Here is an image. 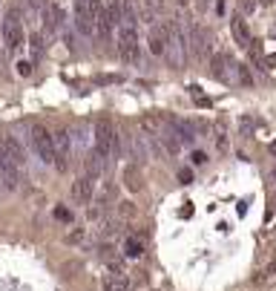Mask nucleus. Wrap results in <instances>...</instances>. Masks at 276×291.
Here are the masks:
<instances>
[{"label":"nucleus","mask_w":276,"mask_h":291,"mask_svg":"<svg viewBox=\"0 0 276 291\" xmlns=\"http://www.w3.org/2000/svg\"><path fill=\"white\" fill-rule=\"evenodd\" d=\"M18 72H20L23 78H29V75H32V64H29V61H20V64H18Z\"/></svg>","instance_id":"29"},{"label":"nucleus","mask_w":276,"mask_h":291,"mask_svg":"<svg viewBox=\"0 0 276 291\" xmlns=\"http://www.w3.org/2000/svg\"><path fill=\"white\" fill-rule=\"evenodd\" d=\"M268 150H270V156H276V141H270V144H268Z\"/></svg>","instance_id":"34"},{"label":"nucleus","mask_w":276,"mask_h":291,"mask_svg":"<svg viewBox=\"0 0 276 291\" xmlns=\"http://www.w3.org/2000/svg\"><path fill=\"white\" fill-rule=\"evenodd\" d=\"M26 3L32 6L34 12H44V9H46V6H49V3H52V0H26Z\"/></svg>","instance_id":"27"},{"label":"nucleus","mask_w":276,"mask_h":291,"mask_svg":"<svg viewBox=\"0 0 276 291\" xmlns=\"http://www.w3.org/2000/svg\"><path fill=\"white\" fill-rule=\"evenodd\" d=\"M124 254L132 256V259H138V256L144 254V242L136 239V236H126V239H124Z\"/></svg>","instance_id":"15"},{"label":"nucleus","mask_w":276,"mask_h":291,"mask_svg":"<svg viewBox=\"0 0 276 291\" xmlns=\"http://www.w3.org/2000/svg\"><path fill=\"white\" fill-rule=\"evenodd\" d=\"M72 9H75V26H78L84 35H90V32H92V21H90L86 0H75V3H72Z\"/></svg>","instance_id":"13"},{"label":"nucleus","mask_w":276,"mask_h":291,"mask_svg":"<svg viewBox=\"0 0 276 291\" xmlns=\"http://www.w3.org/2000/svg\"><path fill=\"white\" fill-rule=\"evenodd\" d=\"M44 49H46L44 35H40V32H34V35H32V55H34V58H40V55H44Z\"/></svg>","instance_id":"19"},{"label":"nucleus","mask_w":276,"mask_h":291,"mask_svg":"<svg viewBox=\"0 0 276 291\" xmlns=\"http://www.w3.org/2000/svg\"><path fill=\"white\" fill-rule=\"evenodd\" d=\"M230 32H233V38H236V44L239 47H250V41H253V35H250V26H248V21L242 18V15H233L230 18Z\"/></svg>","instance_id":"9"},{"label":"nucleus","mask_w":276,"mask_h":291,"mask_svg":"<svg viewBox=\"0 0 276 291\" xmlns=\"http://www.w3.org/2000/svg\"><path fill=\"white\" fill-rule=\"evenodd\" d=\"M55 219H60V222H66V225H69V222H72V210L64 208V205H58V208H55Z\"/></svg>","instance_id":"24"},{"label":"nucleus","mask_w":276,"mask_h":291,"mask_svg":"<svg viewBox=\"0 0 276 291\" xmlns=\"http://www.w3.org/2000/svg\"><path fill=\"white\" fill-rule=\"evenodd\" d=\"M60 21H64V9L58 6V3H49L44 9V35L52 38L60 29Z\"/></svg>","instance_id":"8"},{"label":"nucleus","mask_w":276,"mask_h":291,"mask_svg":"<svg viewBox=\"0 0 276 291\" xmlns=\"http://www.w3.org/2000/svg\"><path fill=\"white\" fill-rule=\"evenodd\" d=\"M178 182H182V185H190V182H193V170H190V167H182V170H178Z\"/></svg>","instance_id":"25"},{"label":"nucleus","mask_w":276,"mask_h":291,"mask_svg":"<svg viewBox=\"0 0 276 291\" xmlns=\"http://www.w3.org/2000/svg\"><path fill=\"white\" fill-rule=\"evenodd\" d=\"M84 170H86L84 176H90V179H98V176H101V170H104V159H101V156H98L95 150H92L90 156L84 159Z\"/></svg>","instance_id":"14"},{"label":"nucleus","mask_w":276,"mask_h":291,"mask_svg":"<svg viewBox=\"0 0 276 291\" xmlns=\"http://www.w3.org/2000/svg\"><path fill=\"white\" fill-rule=\"evenodd\" d=\"M210 67H213L210 72H213V78H216V81L228 84L230 78L236 75V61L230 58V55H224V52H216V55L210 58Z\"/></svg>","instance_id":"7"},{"label":"nucleus","mask_w":276,"mask_h":291,"mask_svg":"<svg viewBox=\"0 0 276 291\" xmlns=\"http://www.w3.org/2000/svg\"><path fill=\"white\" fill-rule=\"evenodd\" d=\"M262 67H264V70H276V52H274V55H264Z\"/></svg>","instance_id":"30"},{"label":"nucleus","mask_w":276,"mask_h":291,"mask_svg":"<svg viewBox=\"0 0 276 291\" xmlns=\"http://www.w3.org/2000/svg\"><path fill=\"white\" fill-rule=\"evenodd\" d=\"M80 268H84V262H80V259H69V262H64V265H60V274H64L66 279H72L80 271Z\"/></svg>","instance_id":"16"},{"label":"nucleus","mask_w":276,"mask_h":291,"mask_svg":"<svg viewBox=\"0 0 276 291\" xmlns=\"http://www.w3.org/2000/svg\"><path fill=\"white\" fill-rule=\"evenodd\" d=\"M236 81H239L242 87H253V75L244 64H236Z\"/></svg>","instance_id":"17"},{"label":"nucleus","mask_w":276,"mask_h":291,"mask_svg":"<svg viewBox=\"0 0 276 291\" xmlns=\"http://www.w3.org/2000/svg\"><path fill=\"white\" fill-rule=\"evenodd\" d=\"M190 159H193V164H204V162H207V153L193 150V156H190Z\"/></svg>","instance_id":"31"},{"label":"nucleus","mask_w":276,"mask_h":291,"mask_svg":"<svg viewBox=\"0 0 276 291\" xmlns=\"http://www.w3.org/2000/svg\"><path fill=\"white\" fill-rule=\"evenodd\" d=\"M121 179H124L126 190H132V193H138V190L144 187V176H141V167H138V164H126Z\"/></svg>","instance_id":"12"},{"label":"nucleus","mask_w":276,"mask_h":291,"mask_svg":"<svg viewBox=\"0 0 276 291\" xmlns=\"http://www.w3.org/2000/svg\"><path fill=\"white\" fill-rule=\"evenodd\" d=\"M118 52L121 61L126 64H138V32L130 26H121V35H118Z\"/></svg>","instance_id":"5"},{"label":"nucleus","mask_w":276,"mask_h":291,"mask_svg":"<svg viewBox=\"0 0 276 291\" xmlns=\"http://www.w3.org/2000/svg\"><path fill=\"white\" fill-rule=\"evenodd\" d=\"M29 139H32V147H34V156L40 159L44 164H55V147H52V133L44 127V124H34L32 133H29Z\"/></svg>","instance_id":"2"},{"label":"nucleus","mask_w":276,"mask_h":291,"mask_svg":"<svg viewBox=\"0 0 276 291\" xmlns=\"http://www.w3.org/2000/svg\"><path fill=\"white\" fill-rule=\"evenodd\" d=\"M190 95L196 98V104H198V107H210V98L202 95V87H196V84H193V87H190Z\"/></svg>","instance_id":"21"},{"label":"nucleus","mask_w":276,"mask_h":291,"mask_svg":"<svg viewBox=\"0 0 276 291\" xmlns=\"http://www.w3.org/2000/svg\"><path fill=\"white\" fill-rule=\"evenodd\" d=\"M167 47H164V55L170 61V67L176 70H184V64H187V41H184V32H182V24L178 21H167Z\"/></svg>","instance_id":"1"},{"label":"nucleus","mask_w":276,"mask_h":291,"mask_svg":"<svg viewBox=\"0 0 276 291\" xmlns=\"http://www.w3.org/2000/svg\"><path fill=\"white\" fill-rule=\"evenodd\" d=\"M270 205H274V210H276V196H274V202H270Z\"/></svg>","instance_id":"36"},{"label":"nucleus","mask_w":276,"mask_h":291,"mask_svg":"<svg viewBox=\"0 0 276 291\" xmlns=\"http://www.w3.org/2000/svg\"><path fill=\"white\" fill-rule=\"evenodd\" d=\"M84 236H86V231L80 228V231H72V233H69V236H66V242H69V245H78L80 239H84Z\"/></svg>","instance_id":"26"},{"label":"nucleus","mask_w":276,"mask_h":291,"mask_svg":"<svg viewBox=\"0 0 276 291\" xmlns=\"http://www.w3.org/2000/svg\"><path fill=\"white\" fill-rule=\"evenodd\" d=\"M3 32H6V47H9V52H18L23 47V41H26L18 9H9L6 12V18H3Z\"/></svg>","instance_id":"3"},{"label":"nucleus","mask_w":276,"mask_h":291,"mask_svg":"<svg viewBox=\"0 0 276 291\" xmlns=\"http://www.w3.org/2000/svg\"><path fill=\"white\" fill-rule=\"evenodd\" d=\"M210 9V0H196V12H207Z\"/></svg>","instance_id":"32"},{"label":"nucleus","mask_w":276,"mask_h":291,"mask_svg":"<svg viewBox=\"0 0 276 291\" xmlns=\"http://www.w3.org/2000/svg\"><path fill=\"white\" fill-rule=\"evenodd\" d=\"M118 213H121V216H126V219H130V216H136L138 210H136V205H132V202H121V205H118Z\"/></svg>","instance_id":"23"},{"label":"nucleus","mask_w":276,"mask_h":291,"mask_svg":"<svg viewBox=\"0 0 276 291\" xmlns=\"http://www.w3.org/2000/svg\"><path fill=\"white\" fill-rule=\"evenodd\" d=\"M178 3H182V6H187V0H178Z\"/></svg>","instance_id":"38"},{"label":"nucleus","mask_w":276,"mask_h":291,"mask_svg":"<svg viewBox=\"0 0 276 291\" xmlns=\"http://www.w3.org/2000/svg\"><path fill=\"white\" fill-rule=\"evenodd\" d=\"M112 136H115V127L110 118H98L95 121V153L106 159L112 153Z\"/></svg>","instance_id":"4"},{"label":"nucleus","mask_w":276,"mask_h":291,"mask_svg":"<svg viewBox=\"0 0 276 291\" xmlns=\"http://www.w3.org/2000/svg\"><path fill=\"white\" fill-rule=\"evenodd\" d=\"M164 9V0H147V12L152 15V12H161Z\"/></svg>","instance_id":"28"},{"label":"nucleus","mask_w":276,"mask_h":291,"mask_svg":"<svg viewBox=\"0 0 276 291\" xmlns=\"http://www.w3.org/2000/svg\"><path fill=\"white\" fill-rule=\"evenodd\" d=\"M52 147H55V167H58V170H66V167H69V156H72V139H69V130H58V133H52Z\"/></svg>","instance_id":"6"},{"label":"nucleus","mask_w":276,"mask_h":291,"mask_svg":"<svg viewBox=\"0 0 276 291\" xmlns=\"http://www.w3.org/2000/svg\"><path fill=\"white\" fill-rule=\"evenodd\" d=\"M264 274H276V254H274V259L268 262V268H264Z\"/></svg>","instance_id":"33"},{"label":"nucleus","mask_w":276,"mask_h":291,"mask_svg":"<svg viewBox=\"0 0 276 291\" xmlns=\"http://www.w3.org/2000/svg\"><path fill=\"white\" fill-rule=\"evenodd\" d=\"M124 288H126V282H121V279H112V277H110L106 282H104V288H101V291H124Z\"/></svg>","instance_id":"22"},{"label":"nucleus","mask_w":276,"mask_h":291,"mask_svg":"<svg viewBox=\"0 0 276 291\" xmlns=\"http://www.w3.org/2000/svg\"><path fill=\"white\" fill-rule=\"evenodd\" d=\"M92 187H95V179L90 176H78V182L72 185V199L78 205H90L92 202Z\"/></svg>","instance_id":"10"},{"label":"nucleus","mask_w":276,"mask_h":291,"mask_svg":"<svg viewBox=\"0 0 276 291\" xmlns=\"http://www.w3.org/2000/svg\"><path fill=\"white\" fill-rule=\"evenodd\" d=\"M236 6H239V15H242V18H248V15L256 12V6H259V3H256V0H236Z\"/></svg>","instance_id":"18"},{"label":"nucleus","mask_w":276,"mask_h":291,"mask_svg":"<svg viewBox=\"0 0 276 291\" xmlns=\"http://www.w3.org/2000/svg\"><path fill=\"white\" fill-rule=\"evenodd\" d=\"M248 52H250V58L256 61V64H262V61H264V52H262V44H259V41H250Z\"/></svg>","instance_id":"20"},{"label":"nucleus","mask_w":276,"mask_h":291,"mask_svg":"<svg viewBox=\"0 0 276 291\" xmlns=\"http://www.w3.org/2000/svg\"><path fill=\"white\" fill-rule=\"evenodd\" d=\"M256 3H262V6H274L276 0H256Z\"/></svg>","instance_id":"35"},{"label":"nucleus","mask_w":276,"mask_h":291,"mask_svg":"<svg viewBox=\"0 0 276 291\" xmlns=\"http://www.w3.org/2000/svg\"><path fill=\"white\" fill-rule=\"evenodd\" d=\"M270 176H274V182H276V167H274V173H270Z\"/></svg>","instance_id":"37"},{"label":"nucleus","mask_w":276,"mask_h":291,"mask_svg":"<svg viewBox=\"0 0 276 291\" xmlns=\"http://www.w3.org/2000/svg\"><path fill=\"white\" fill-rule=\"evenodd\" d=\"M147 44H150V52L152 55H164V47H167V26L164 24H152L150 26V38H147Z\"/></svg>","instance_id":"11"}]
</instances>
